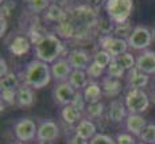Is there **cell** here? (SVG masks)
Here are the masks:
<instances>
[{"label":"cell","mask_w":155,"mask_h":144,"mask_svg":"<svg viewBox=\"0 0 155 144\" xmlns=\"http://www.w3.org/2000/svg\"><path fill=\"white\" fill-rule=\"evenodd\" d=\"M71 105H73V106H76L77 109H80L81 112H84V110L86 109V105H88V103L85 101L84 94H82V90H77L76 97H74V100H73V103H71Z\"/></svg>","instance_id":"34"},{"label":"cell","mask_w":155,"mask_h":144,"mask_svg":"<svg viewBox=\"0 0 155 144\" xmlns=\"http://www.w3.org/2000/svg\"><path fill=\"white\" fill-rule=\"evenodd\" d=\"M116 143L117 144H136L134 135L128 133V132H121V133L116 135Z\"/></svg>","instance_id":"35"},{"label":"cell","mask_w":155,"mask_h":144,"mask_svg":"<svg viewBox=\"0 0 155 144\" xmlns=\"http://www.w3.org/2000/svg\"><path fill=\"white\" fill-rule=\"evenodd\" d=\"M147 85H148V74L140 71L136 66L128 71V76H127L128 89H143Z\"/></svg>","instance_id":"14"},{"label":"cell","mask_w":155,"mask_h":144,"mask_svg":"<svg viewBox=\"0 0 155 144\" xmlns=\"http://www.w3.org/2000/svg\"><path fill=\"white\" fill-rule=\"evenodd\" d=\"M136 67L146 74H155V51L144 50L136 58Z\"/></svg>","instance_id":"15"},{"label":"cell","mask_w":155,"mask_h":144,"mask_svg":"<svg viewBox=\"0 0 155 144\" xmlns=\"http://www.w3.org/2000/svg\"><path fill=\"white\" fill-rule=\"evenodd\" d=\"M147 125V121L142 115H135V113H128L126 121H124V127L128 133L134 135V136H140L143 128Z\"/></svg>","instance_id":"13"},{"label":"cell","mask_w":155,"mask_h":144,"mask_svg":"<svg viewBox=\"0 0 155 144\" xmlns=\"http://www.w3.org/2000/svg\"><path fill=\"white\" fill-rule=\"evenodd\" d=\"M124 104L128 113L140 115L150 106V97L143 89H128L124 97Z\"/></svg>","instance_id":"4"},{"label":"cell","mask_w":155,"mask_h":144,"mask_svg":"<svg viewBox=\"0 0 155 144\" xmlns=\"http://www.w3.org/2000/svg\"><path fill=\"white\" fill-rule=\"evenodd\" d=\"M128 46L134 50H146L153 42V35L151 30H148L144 26H136L134 27L132 34L127 39Z\"/></svg>","instance_id":"7"},{"label":"cell","mask_w":155,"mask_h":144,"mask_svg":"<svg viewBox=\"0 0 155 144\" xmlns=\"http://www.w3.org/2000/svg\"><path fill=\"white\" fill-rule=\"evenodd\" d=\"M112 55L105 50H99L94 53L93 55V62H96L97 65H100L103 69H107L109 66V64L112 62Z\"/></svg>","instance_id":"28"},{"label":"cell","mask_w":155,"mask_h":144,"mask_svg":"<svg viewBox=\"0 0 155 144\" xmlns=\"http://www.w3.org/2000/svg\"><path fill=\"white\" fill-rule=\"evenodd\" d=\"M115 59L119 62V65H120L126 71H130L131 69H134L136 66L135 57H134L131 53H128V51L124 53V54H121V55H119V57H116Z\"/></svg>","instance_id":"27"},{"label":"cell","mask_w":155,"mask_h":144,"mask_svg":"<svg viewBox=\"0 0 155 144\" xmlns=\"http://www.w3.org/2000/svg\"><path fill=\"white\" fill-rule=\"evenodd\" d=\"M104 70H105V69H103L100 65H97L96 62L92 61V64L88 66V69H86L85 71H86L89 78H100V77L104 74Z\"/></svg>","instance_id":"32"},{"label":"cell","mask_w":155,"mask_h":144,"mask_svg":"<svg viewBox=\"0 0 155 144\" xmlns=\"http://www.w3.org/2000/svg\"><path fill=\"white\" fill-rule=\"evenodd\" d=\"M84 98L88 104H93V103H100L101 97H103V88L100 83L97 82H89L88 85L84 88L82 90Z\"/></svg>","instance_id":"21"},{"label":"cell","mask_w":155,"mask_h":144,"mask_svg":"<svg viewBox=\"0 0 155 144\" xmlns=\"http://www.w3.org/2000/svg\"><path fill=\"white\" fill-rule=\"evenodd\" d=\"M105 70H107V74H108L109 77H113V78H117V80H121L124 77V74H126V70L119 65V62L116 61L115 58L112 59V62L109 64V66L105 69Z\"/></svg>","instance_id":"30"},{"label":"cell","mask_w":155,"mask_h":144,"mask_svg":"<svg viewBox=\"0 0 155 144\" xmlns=\"http://www.w3.org/2000/svg\"><path fill=\"white\" fill-rule=\"evenodd\" d=\"M14 133H15V137H16L19 142H22V143L31 142V140L37 139L38 127L34 120L27 119V117L20 119L15 123Z\"/></svg>","instance_id":"5"},{"label":"cell","mask_w":155,"mask_h":144,"mask_svg":"<svg viewBox=\"0 0 155 144\" xmlns=\"http://www.w3.org/2000/svg\"><path fill=\"white\" fill-rule=\"evenodd\" d=\"M101 88H103V93L107 97H117L119 93L121 92L123 86H121V81L113 77H103L101 80Z\"/></svg>","instance_id":"18"},{"label":"cell","mask_w":155,"mask_h":144,"mask_svg":"<svg viewBox=\"0 0 155 144\" xmlns=\"http://www.w3.org/2000/svg\"><path fill=\"white\" fill-rule=\"evenodd\" d=\"M59 136V128L53 120H43L38 127V143H53Z\"/></svg>","instance_id":"9"},{"label":"cell","mask_w":155,"mask_h":144,"mask_svg":"<svg viewBox=\"0 0 155 144\" xmlns=\"http://www.w3.org/2000/svg\"><path fill=\"white\" fill-rule=\"evenodd\" d=\"M139 139L144 144H155V124L146 125V127L143 128Z\"/></svg>","instance_id":"29"},{"label":"cell","mask_w":155,"mask_h":144,"mask_svg":"<svg viewBox=\"0 0 155 144\" xmlns=\"http://www.w3.org/2000/svg\"><path fill=\"white\" fill-rule=\"evenodd\" d=\"M132 26H131L130 22H124L120 23V25H115V28H113V37L116 38H121V39H128L130 35L132 34Z\"/></svg>","instance_id":"25"},{"label":"cell","mask_w":155,"mask_h":144,"mask_svg":"<svg viewBox=\"0 0 155 144\" xmlns=\"http://www.w3.org/2000/svg\"><path fill=\"white\" fill-rule=\"evenodd\" d=\"M66 15H68V12H65V10L61 7V5L53 3V4L46 10V12H45V18H46L49 22L61 23L66 19Z\"/></svg>","instance_id":"23"},{"label":"cell","mask_w":155,"mask_h":144,"mask_svg":"<svg viewBox=\"0 0 155 144\" xmlns=\"http://www.w3.org/2000/svg\"><path fill=\"white\" fill-rule=\"evenodd\" d=\"M19 78L25 85L32 89H42L49 85L51 81V69L49 64L42 62L39 59H32L27 65H25L20 71Z\"/></svg>","instance_id":"1"},{"label":"cell","mask_w":155,"mask_h":144,"mask_svg":"<svg viewBox=\"0 0 155 144\" xmlns=\"http://www.w3.org/2000/svg\"><path fill=\"white\" fill-rule=\"evenodd\" d=\"M139 144H144V143H142V142H140V143H139Z\"/></svg>","instance_id":"42"},{"label":"cell","mask_w":155,"mask_h":144,"mask_svg":"<svg viewBox=\"0 0 155 144\" xmlns=\"http://www.w3.org/2000/svg\"><path fill=\"white\" fill-rule=\"evenodd\" d=\"M68 82L76 90H84V88L89 83V77L85 70H73L68 80Z\"/></svg>","instance_id":"22"},{"label":"cell","mask_w":155,"mask_h":144,"mask_svg":"<svg viewBox=\"0 0 155 144\" xmlns=\"http://www.w3.org/2000/svg\"><path fill=\"white\" fill-rule=\"evenodd\" d=\"M74 132H76L78 136L84 137L86 140H91L97 135V127L91 119L86 117V119H82L81 121L76 125Z\"/></svg>","instance_id":"17"},{"label":"cell","mask_w":155,"mask_h":144,"mask_svg":"<svg viewBox=\"0 0 155 144\" xmlns=\"http://www.w3.org/2000/svg\"><path fill=\"white\" fill-rule=\"evenodd\" d=\"M128 116V110L126 108V104H124V100H112L111 104L108 106V110H107V117H108L109 121L112 123H123L126 121Z\"/></svg>","instance_id":"12"},{"label":"cell","mask_w":155,"mask_h":144,"mask_svg":"<svg viewBox=\"0 0 155 144\" xmlns=\"http://www.w3.org/2000/svg\"><path fill=\"white\" fill-rule=\"evenodd\" d=\"M34 101H35V97H34L32 88L22 83L16 90V105L20 108H28L34 104Z\"/></svg>","instance_id":"19"},{"label":"cell","mask_w":155,"mask_h":144,"mask_svg":"<svg viewBox=\"0 0 155 144\" xmlns=\"http://www.w3.org/2000/svg\"><path fill=\"white\" fill-rule=\"evenodd\" d=\"M99 43L101 46V50H105L112 55V58L121 55V54L127 53L128 42L126 39H121V38H116L113 35H100L99 38Z\"/></svg>","instance_id":"6"},{"label":"cell","mask_w":155,"mask_h":144,"mask_svg":"<svg viewBox=\"0 0 155 144\" xmlns=\"http://www.w3.org/2000/svg\"><path fill=\"white\" fill-rule=\"evenodd\" d=\"M105 112V106L103 103H93V104H88L86 105L85 113L88 116V119H100L101 116Z\"/></svg>","instance_id":"26"},{"label":"cell","mask_w":155,"mask_h":144,"mask_svg":"<svg viewBox=\"0 0 155 144\" xmlns=\"http://www.w3.org/2000/svg\"><path fill=\"white\" fill-rule=\"evenodd\" d=\"M19 86H20V78L16 73H8L7 76L2 77V81H0V89H2V92H4V90L16 92Z\"/></svg>","instance_id":"24"},{"label":"cell","mask_w":155,"mask_h":144,"mask_svg":"<svg viewBox=\"0 0 155 144\" xmlns=\"http://www.w3.org/2000/svg\"><path fill=\"white\" fill-rule=\"evenodd\" d=\"M64 51V43L54 34H46L39 42L34 44L35 58L46 64H54Z\"/></svg>","instance_id":"2"},{"label":"cell","mask_w":155,"mask_h":144,"mask_svg":"<svg viewBox=\"0 0 155 144\" xmlns=\"http://www.w3.org/2000/svg\"><path fill=\"white\" fill-rule=\"evenodd\" d=\"M30 47H31V42H30V39L26 35H16V37L11 41V43L8 44L10 53L16 57L25 55L30 50Z\"/></svg>","instance_id":"16"},{"label":"cell","mask_w":155,"mask_h":144,"mask_svg":"<svg viewBox=\"0 0 155 144\" xmlns=\"http://www.w3.org/2000/svg\"><path fill=\"white\" fill-rule=\"evenodd\" d=\"M51 0H28V10L32 14H41L50 7Z\"/></svg>","instance_id":"31"},{"label":"cell","mask_w":155,"mask_h":144,"mask_svg":"<svg viewBox=\"0 0 155 144\" xmlns=\"http://www.w3.org/2000/svg\"><path fill=\"white\" fill-rule=\"evenodd\" d=\"M151 35H153V41H155V25L153 28H151Z\"/></svg>","instance_id":"41"},{"label":"cell","mask_w":155,"mask_h":144,"mask_svg":"<svg viewBox=\"0 0 155 144\" xmlns=\"http://www.w3.org/2000/svg\"><path fill=\"white\" fill-rule=\"evenodd\" d=\"M16 7V3L14 2V0H7V2H4L3 3V7H2V14L0 15H3V16H10L11 12L14 11V8Z\"/></svg>","instance_id":"37"},{"label":"cell","mask_w":155,"mask_h":144,"mask_svg":"<svg viewBox=\"0 0 155 144\" xmlns=\"http://www.w3.org/2000/svg\"><path fill=\"white\" fill-rule=\"evenodd\" d=\"M82 117V112L80 109H77L73 105H66V106H62L61 109V119L65 124L68 125H74L78 124L81 121Z\"/></svg>","instance_id":"20"},{"label":"cell","mask_w":155,"mask_h":144,"mask_svg":"<svg viewBox=\"0 0 155 144\" xmlns=\"http://www.w3.org/2000/svg\"><path fill=\"white\" fill-rule=\"evenodd\" d=\"M77 90L70 85L69 82H59L55 85L54 90H53V98L57 104L66 106L73 103L74 97H76Z\"/></svg>","instance_id":"8"},{"label":"cell","mask_w":155,"mask_h":144,"mask_svg":"<svg viewBox=\"0 0 155 144\" xmlns=\"http://www.w3.org/2000/svg\"><path fill=\"white\" fill-rule=\"evenodd\" d=\"M66 144H89V140L78 136L76 132H73V135H70L66 139Z\"/></svg>","instance_id":"38"},{"label":"cell","mask_w":155,"mask_h":144,"mask_svg":"<svg viewBox=\"0 0 155 144\" xmlns=\"http://www.w3.org/2000/svg\"><path fill=\"white\" fill-rule=\"evenodd\" d=\"M0 66H2V67H0V76H2V77L7 76V74L10 73V71L7 70V62H5V59H4V58L0 59Z\"/></svg>","instance_id":"40"},{"label":"cell","mask_w":155,"mask_h":144,"mask_svg":"<svg viewBox=\"0 0 155 144\" xmlns=\"http://www.w3.org/2000/svg\"><path fill=\"white\" fill-rule=\"evenodd\" d=\"M5 31H7V18L0 15V35H4Z\"/></svg>","instance_id":"39"},{"label":"cell","mask_w":155,"mask_h":144,"mask_svg":"<svg viewBox=\"0 0 155 144\" xmlns=\"http://www.w3.org/2000/svg\"><path fill=\"white\" fill-rule=\"evenodd\" d=\"M50 69H51V78L58 83L66 82L73 71V67L69 64L68 58H58L54 64H51Z\"/></svg>","instance_id":"10"},{"label":"cell","mask_w":155,"mask_h":144,"mask_svg":"<svg viewBox=\"0 0 155 144\" xmlns=\"http://www.w3.org/2000/svg\"><path fill=\"white\" fill-rule=\"evenodd\" d=\"M89 144H117L116 140L105 133H97L93 139L89 140Z\"/></svg>","instance_id":"33"},{"label":"cell","mask_w":155,"mask_h":144,"mask_svg":"<svg viewBox=\"0 0 155 144\" xmlns=\"http://www.w3.org/2000/svg\"><path fill=\"white\" fill-rule=\"evenodd\" d=\"M68 61L71 65L73 70H86L93 59L91 58L88 51L82 49H74L68 55Z\"/></svg>","instance_id":"11"},{"label":"cell","mask_w":155,"mask_h":144,"mask_svg":"<svg viewBox=\"0 0 155 144\" xmlns=\"http://www.w3.org/2000/svg\"><path fill=\"white\" fill-rule=\"evenodd\" d=\"M104 8L107 16L115 25H120L128 22V18L134 10V0H105Z\"/></svg>","instance_id":"3"},{"label":"cell","mask_w":155,"mask_h":144,"mask_svg":"<svg viewBox=\"0 0 155 144\" xmlns=\"http://www.w3.org/2000/svg\"><path fill=\"white\" fill-rule=\"evenodd\" d=\"M2 103H5L8 105L16 104V92H12V90L2 92Z\"/></svg>","instance_id":"36"}]
</instances>
